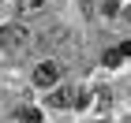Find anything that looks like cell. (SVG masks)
I'll use <instances>...</instances> for the list:
<instances>
[{
    "label": "cell",
    "mask_w": 131,
    "mask_h": 123,
    "mask_svg": "<svg viewBox=\"0 0 131 123\" xmlns=\"http://www.w3.org/2000/svg\"><path fill=\"white\" fill-rule=\"evenodd\" d=\"M56 78H60V63L56 60H41L34 67V86H52Z\"/></svg>",
    "instance_id": "2"
},
{
    "label": "cell",
    "mask_w": 131,
    "mask_h": 123,
    "mask_svg": "<svg viewBox=\"0 0 131 123\" xmlns=\"http://www.w3.org/2000/svg\"><path fill=\"white\" fill-rule=\"evenodd\" d=\"M124 19H127V22H131V4H124Z\"/></svg>",
    "instance_id": "9"
},
{
    "label": "cell",
    "mask_w": 131,
    "mask_h": 123,
    "mask_svg": "<svg viewBox=\"0 0 131 123\" xmlns=\"http://www.w3.org/2000/svg\"><path fill=\"white\" fill-rule=\"evenodd\" d=\"M120 60H124V52H120V49H109V52H105V67H116Z\"/></svg>",
    "instance_id": "6"
},
{
    "label": "cell",
    "mask_w": 131,
    "mask_h": 123,
    "mask_svg": "<svg viewBox=\"0 0 131 123\" xmlns=\"http://www.w3.org/2000/svg\"><path fill=\"white\" fill-rule=\"evenodd\" d=\"M120 52H124V56H131V41H124V45H120Z\"/></svg>",
    "instance_id": "8"
},
{
    "label": "cell",
    "mask_w": 131,
    "mask_h": 123,
    "mask_svg": "<svg viewBox=\"0 0 131 123\" xmlns=\"http://www.w3.org/2000/svg\"><path fill=\"white\" fill-rule=\"evenodd\" d=\"M49 104L52 108H71V104H79V90L75 86H60V90H52Z\"/></svg>",
    "instance_id": "3"
},
{
    "label": "cell",
    "mask_w": 131,
    "mask_h": 123,
    "mask_svg": "<svg viewBox=\"0 0 131 123\" xmlns=\"http://www.w3.org/2000/svg\"><path fill=\"white\" fill-rule=\"evenodd\" d=\"M41 49H60V45H68V30L64 26H56V30H49V34H41Z\"/></svg>",
    "instance_id": "5"
},
{
    "label": "cell",
    "mask_w": 131,
    "mask_h": 123,
    "mask_svg": "<svg viewBox=\"0 0 131 123\" xmlns=\"http://www.w3.org/2000/svg\"><path fill=\"white\" fill-rule=\"evenodd\" d=\"M15 119H41L38 108H15Z\"/></svg>",
    "instance_id": "7"
},
{
    "label": "cell",
    "mask_w": 131,
    "mask_h": 123,
    "mask_svg": "<svg viewBox=\"0 0 131 123\" xmlns=\"http://www.w3.org/2000/svg\"><path fill=\"white\" fill-rule=\"evenodd\" d=\"M26 45H30V30H26L23 22H8V26H0V49L23 52Z\"/></svg>",
    "instance_id": "1"
},
{
    "label": "cell",
    "mask_w": 131,
    "mask_h": 123,
    "mask_svg": "<svg viewBox=\"0 0 131 123\" xmlns=\"http://www.w3.org/2000/svg\"><path fill=\"white\" fill-rule=\"evenodd\" d=\"M15 15H19V19H34V15H45V0H19V4H15Z\"/></svg>",
    "instance_id": "4"
}]
</instances>
